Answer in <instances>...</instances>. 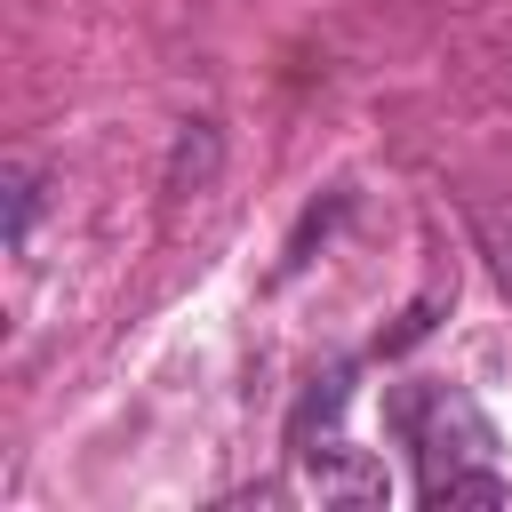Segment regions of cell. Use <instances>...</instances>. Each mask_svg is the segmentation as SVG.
I'll return each mask as SVG.
<instances>
[{"label":"cell","mask_w":512,"mask_h":512,"mask_svg":"<svg viewBox=\"0 0 512 512\" xmlns=\"http://www.w3.org/2000/svg\"><path fill=\"white\" fill-rule=\"evenodd\" d=\"M400 448L416 456V504H504L496 480V424L464 384H408L392 392Z\"/></svg>","instance_id":"obj_1"},{"label":"cell","mask_w":512,"mask_h":512,"mask_svg":"<svg viewBox=\"0 0 512 512\" xmlns=\"http://www.w3.org/2000/svg\"><path fill=\"white\" fill-rule=\"evenodd\" d=\"M296 464H304V480L328 496V504H384L392 496V480H384V464H368L360 448H344V440H304L296 448Z\"/></svg>","instance_id":"obj_2"},{"label":"cell","mask_w":512,"mask_h":512,"mask_svg":"<svg viewBox=\"0 0 512 512\" xmlns=\"http://www.w3.org/2000/svg\"><path fill=\"white\" fill-rule=\"evenodd\" d=\"M472 232H480V248H488V272H496V288L512 296V224L480 208V216H472Z\"/></svg>","instance_id":"obj_3"},{"label":"cell","mask_w":512,"mask_h":512,"mask_svg":"<svg viewBox=\"0 0 512 512\" xmlns=\"http://www.w3.org/2000/svg\"><path fill=\"white\" fill-rule=\"evenodd\" d=\"M32 208H40V184L16 168V176H8V248H24V240H32Z\"/></svg>","instance_id":"obj_4"}]
</instances>
